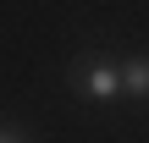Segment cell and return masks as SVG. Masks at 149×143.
<instances>
[{"mask_svg":"<svg viewBox=\"0 0 149 143\" xmlns=\"http://www.w3.org/2000/svg\"><path fill=\"white\" fill-rule=\"evenodd\" d=\"M66 83H72L77 99H88V105H116V99H127V94H122V61L105 55V50L77 55L72 72H66Z\"/></svg>","mask_w":149,"mask_h":143,"instance_id":"obj_1","label":"cell"},{"mask_svg":"<svg viewBox=\"0 0 149 143\" xmlns=\"http://www.w3.org/2000/svg\"><path fill=\"white\" fill-rule=\"evenodd\" d=\"M122 94L133 105H149V55H122Z\"/></svg>","mask_w":149,"mask_h":143,"instance_id":"obj_2","label":"cell"},{"mask_svg":"<svg viewBox=\"0 0 149 143\" xmlns=\"http://www.w3.org/2000/svg\"><path fill=\"white\" fill-rule=\"evenodd\" d=\"M22 138H33V132H28L22 121H6V116H0V143H22Z\"/></svg>","mask_w":149,"mask_h":143,"instance_id":"obj_3","label":"cell"}]
</instances>
